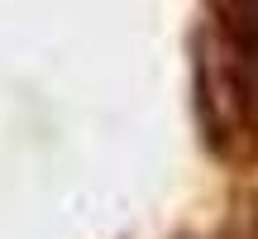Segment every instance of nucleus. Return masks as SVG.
<instances>
[{
	"mask_svg": "<svg viewBox=\"0 0 258 239\" xmlns=\"http://www.w3.org/2000/svg\"><path fill=\"white\" fill-rule=\"evenodd\" d=\"M201 110L211 134L258 148V0H206Z\"/></svg>",
	"mask_w": 258,
	"mask_h": 239,
	"instance_id": "1",
	"label": "nucleus"
}]
</instances>
